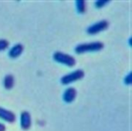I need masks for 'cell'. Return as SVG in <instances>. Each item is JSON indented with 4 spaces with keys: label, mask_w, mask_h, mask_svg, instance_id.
I'll list each match as a JSON object with an SVG mask.
<instances>
[{
    "label": "cell",
    "mask_w": 132,
    "mask_h": 131,
    "mask_svg": "<svg viewBox=\"0 0 132 131\" xmlns=\"http://www.w3.org/2000/svg\"><path fill=\"white\" fill-rule=\"evenodd\" d=\"M104 45L101 42H93L89 43L80 44L75 48V52L77 54H82L88 52H97L103 49Z\"/></svg>",
    "instance_id": "cell-1"
},
{
    "label": "cell",
    "mask_w": 132,
    "mask_h": 131,
    "mask_svg": "<svg viewBox=\"0 0 132 131\" xmlns=\"http://www.w3.org/2000/svg\"><path fill=\"white\" fill-rule=\"evenodd\" d=\"M53 59L56 63L65 65L68 67H73L76 65L75 58L73 56L63 52H56L53 54Z\"/></svg>",
    "instance_id": "cell-2"
},
{
    "label": "cell",
    "mask_w": 132,
    "mask_h": 131,
    "mask_svg": "<svg viewBox=\"0 0 132 131\" xmlns=\"http://www.w3.org/2000/svg\"><path fill=\"white\" fill-rule=\"evenodd\" d=\"M84 71L82 69H77L70 73H68L65 76H63L60 82L63 85H68L71 83L78 81L80 80H81L82 78L84 77Z\"/></svg>",
    "instance_id": "cell-3"
},
{
    "label": "cell",
    "mask_w": 132,
    "mask_h": 131,
    "mask_svg": "<svg viewBox=\"0 0 132 131\" xmlns=\"http://www.w3.org/2000/svg\"><path fill=\"white\" fill-rule=\"evenodd\" d=\"M108 26H109V22L107 20H101L89 26L87 29V32L90 35H94L105 30L106 29L108 28Z\"/></svg>",
    "instance_id": "cell-4"
},
{
    "label": "cell",
    "mask_w": 132,
    "mask_h": 131,
    "mask_svg": "<svg viewBox=\"0 0 132 131\" xmlns=\"http://www.w3.org/2000/svg\"><path fill=\"white\" fill-rule=\"evenodd\" d=\"M20 126L24 130H28L32 126V117L29 112L23 111L20 115Z\"/></svg>",
    "instance_id": "cell-5"
},
{
    "label": "cell",
    "mask_w": 132,
    "mask_h": 131,
    "mask_svg": "<svg viewBox=\"0 0 132 131\" xmlns=\"http://www.w3.org/2000/svg\"><path fill=\"white\" fill-rule=\"evenodd\" d=\"M0 119L7 123L12 124L15 121L16 117L12 111L8 110L3 107H0Z\"/></svg>",
    "instance_id": "cell-6"
},
{
    "label": "cell",
    "mask_w": 132,
    "mask_h": 131,
    "mask_svg": "<svg viewBox=\"0 0 132 131\" xmlns=\"http://www.w3.org/2000/svg\"><path fill=\"white\" fill-rule=\"evenodd\" d=\"M77 90L75 88L69 87L64 92L63 96V100L67 103H70L75 100V99L77 97Z\"/></svg>",
    "instance_id": "cell-7"
},
{
    "label": "cell",
    "mask_w": 132,
    "mask_h": 131,
    "mask_svg": "<svg viewBox=\"0 0 132 131\" xmlns=\"http://www.w3.org/2000/svg\"><path fill=\"white\" fill-rule=\"evenodd\" d=\"M23 50H24V46L22 44L18 43V44L13 46L10 49V50L9 52V56L10 58H12V59L18 58L21 56Z\"/></svg>",
    "instance_id": "cell-8"
},
{
    "label": "cell",
    "mask_w": 132,
    "mask_h": 131,
    "mask_svg": "<svg viewBox=\"0 0 132 131\" xmlns=\"http://www.w3.org/2000/svg\"><path fill=\"white\" fill-rule=\"evenodd\" d=\"M14 83H15V80H14V76L12 75V74H9V75H6L4 78V82H3V85H4V87L6 89V90H11L13 88L14 86Z\"/></svg>",
    "instance_id": "cell-9"
},
{
    "label": "cell",
    "mask_w": 132,
    "mask_h": 131,
    "mask_svg": "<svg viewBox=\"0 0 132 131\" xmlns=\"http://www.w3.org/2000/svg\"><path fill=\"white\" fill-rule=\"evenodd\" d=\"M77 10L79 13L83 14L86 12V2L84 0H77L76 1Z\"/></svg>",
    "instance_id": "cell-10"
},
{
    "label": "cell",
    "mask_w": 132,
    "mask_h": 131,
    "mask_svg": "<svg viewBox=\"0 0 132 131\" xmlns=\"http://www.w3.org/2000/svg\"><path fill=\"white\" fill-rule=\"evenodd\" d=\"M9 46V42L7 39H0V52L6 49Z\"/></svg>",
    "instance_id": "cell-11"
},
{
    "label": "cell",
    "mask_w": 132,
    "mask_h": 131,
    "mask_svg": "<svg viewBox=\"0 0 132 131\" xmlns=\"http://www.w3.org/2000/svg\"><path fill=\"white\" fill-rule=\"evenodd\" d=\"M109 2H110V0H97L94 2V4L97 8H101L105 6Z\"/></svg>",
    "instance_id": "cell-12"
},
{
    "label": "cell",
    "mask_w": 132,
    "mask_h": 131,
    "mask_svg": "<svg viewBox=\"0 0 132 131\" xmlns=\"http://www.w3.org/2000/svg\"><path fill=\"white\" fill-rule=\"evenodd\" d=\"M132 82V79H131V72H130L125 78V84L127 85H131Z\"/></svg>",
    "instance_id": "cell-13"
},
{
    "label": "cell",
    "mask_w": 132,
    "mask_h": 131,
    "mask_svg": "<svg viewBox=\"0 0 132 131\" xmlns=\"http://www.w3.org/2000/svg\"><path fill=\"white\" fill-rule=\"evenodd\" d=\"M6 127L5 126V124H3L2 123H0V131H5Z\"/></svg>",
    "instance_id": "cell-14"
}]
</instances>
